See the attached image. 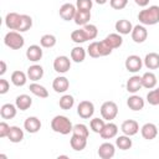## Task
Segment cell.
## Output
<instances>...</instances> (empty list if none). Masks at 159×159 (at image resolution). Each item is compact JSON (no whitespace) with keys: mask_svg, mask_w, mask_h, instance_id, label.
<instances>
[{"mask_svg":"<svg viewBox=\"0 0 159 159\" xmlns=\"http://www.w3.org/2000/svg\"><path fill=\"white\" fill-rule=\"evenodd\" d=\"M138 20L143 25H155L159 22V6L152 5L138 14Z\"/></svg>","mask_w":159,"mask_h":159,"instance_id":"6da1fadb","label":"cell"},{"mask_svg":"<svg viewBox=\"0 0 159 159\" xmlns=\"http://www.w3.org/2000/svg\"><path fill=\"white\" fill-rule=\"evenodd\" d=\"M51 128H52L53 132L66 135L70 132H72L73 125H72L71 120L67 117H65V116H56L51 120Z\"/></svg>","mask_w":159,"mask_h":159,"instance_id":"7a4b0ae2","label":"cell"},{"mask_svg":"<svg viewBox=\"0 0 159 159\" xmlns=\"http://www.w3.org/2000/svg\"><path fill=\"white\" fill-rule=\"evenodd\" d=\"M4 42H5V45H6L7 47H10V48H12V50H19V48H21V47L24 46L25 40H24V37L20 35L19 31H10V32H7V34L5 35Z\"/></svg>","mask_w":159,"mask_h":159,"instance_id":"3957f363","label":"cell"},{"mask_svg":"<svg viewBox=\"0 0 159 159\" xmlns=\"http://www.w3.org/2000/svg\"><path fill=\"white\" fill-rule=\"evenodd\" d=\"M101 114L102 118L111 122L112 119H114L118 114V106L116 102L113 101H107L101 106Z\"/></svg>","mask_w":159,"mask_h":159,"instance_id":"277c9868","label":"cell"},{"mask_svg":"<svg viewBox=\"0 0 159 159\" xmlns=\"http://www.w3.org/2000/svg\"><path fill=\"white\" fill-rule=\"evenodd\" d=\"M77 113L83 119L91 118L93 116V113H94V106H93V103L89 102V101H81L78 103V107H77Z\"/></svg>","mask_w":159,"mask_h":159,"instance_id":"5b68a950","label":"cell"},{"mask_svg":"<svg viewBox=\"0 0 159 159\" xmlns=\"http://www.w3.org/2000/svg\"><path fill=\"white\" fill-rule=\"evenodd\" d=\"M71 68V61L67 56H58L53 61V70L58 73H66Z\"/></svg>","mask_w":159,"mask_h":159,"instance_id":"8992f818","label":"cell"},{"mask_svg":"<svg viewBox=\"0 0 159 159\" xmlns=\"http://www.w3.org/2000/svg\"><path fill=\"white\" fill-rule=\"evenodd\" d=\"M60 16L65 20V21H70V20H73L75 19V15L77 12V7L73 5V4H70V2H66L63 4L61 7H60Z\"/></svg>","mask_w":159,"mask_h":159,"instance_id":"52a82bcc","label":"cell"},{"mask_svg":"<svg viewBox=\"0 0 159 159\" xmlns=\"http://www.w3.org/2000/svg\"><path fill=\"white\" fill-rule=\"evenodd\" d=\"M124 65H125L127 71L134 73V72H138V71L142 68L143 62H142V58H140L139 56H137V55H130V56L127 57Z\"/></svg>","mask_w":159,"mask_h":159,"instance_id":"ba28073f","label":"cell"},{"mask_svg":"<svg viewBox=\"0 0 159 159\" xmlns=\"http://www.w3.org/2000/svg\"><path fill=\"white\" fill-rule=\"evenodd\" d=\"M130 34H132V40H133L134 42H137V43L144 42V41L147 40V37H148V31H147V29H145L143 25H137V26H134Z\"/></svg>","mask_w":159,"mask_h":159,"instance_id":"9c48e42d","label":"cell"},{"mask_svg":"<svg viewBox=\"0 0 159 159\" xmlns=\"http://www.w3.org/2000/svg\"><path fill=\"white\" fill-rule=\"evenodd\" d=\"M120 130L123 132V134L130 137V135H134V134L138 133V130H139V124H138L137 120H134V119H127V120H124V122L122 123Z\"/></svg>","mask_w":159,"mask_h":159,"instance_id":"30bf717a","label":"cell"},{"mask_svg":"<svg viewBox=\"0 0 159 159\" xmlns=\"http://www.w3.org/2000/svg\"><path fill=\"white\" fill-rule=\"evenodd\" d=\"M140 132H142V137H143L144 139L152 140V139H154V138L157 137V134H158V128H157V125H155L154 123H145V124L142 127Z\"/></svg>","mask_w":159,"mask_h":159,"instance_id":"8fae6325","label":"cell"},{"mask_svg":"<svg viewBox=\"0 0 159 159\" xmlns=\"http://www.w3.org/2000/svg\"><path fill=\"white\" fill-rule=\"evenodd\" d=\"M68 87H70V82H68V80H67L66 77H63V76L56 77V78L53 80V82H52V88H53L55 92H57V93H63V92H66V91L68 89Z\"/></svg>","mask_w":159,"mask_h":159,"instance_id":"7c38bea8","label":"cell"},{"mask_svg":"<svg viewBox=\"0 0 159 159\" xmlns=\"http://www.w3.org/2000/svg\"><path fill=\"white\" fill-rule=\"evenodd\" d=\"M20 21H21V15H19L17 12H9L5 17V24L7 26V29L10 30H16L20 26Z\"/></svg>","mask_w":159,"mask_h":159,"instance_id":"4fadbf2b","label":"cell"},{"mask_svg":"<svg viewBox=\"0 0 159 159\" xmlns=\"http://www.w3.org/2000/svg\"><path fill=\"white\" fill-rule=\"evenodd\" d=\"M114 152H116V149H114V145L112 143H103L98 148V155L102 159H111V158H113Z\"/></svg>","mask_w":159,"mask_h":159,"instance_id":"5bb4252c","label":"cell"},{"mask_svg":"<svg viewBox=\"0 0 159 159\" xmlns=\"http://www.w3.org/2000/svg\"><path fill=\"white\" fill-rule=\"evenodd\" d=\"M24 127L29 133L34 134V133H37L41 129V122L37 117H29V118H26V120L24 123Z\"/></svg>","mask_w":159,"mask_h":159,"instance_id":"9a60e30c","label":"cell"},{"mask_svg":"<svg viewBox=\"0 0 159 159\" xmlns=\"http://www.w3.org/2000/svg\"><path fill=\"white\" fill-rule=\"evenodd\" d=\"M26 57H27V60H30L32 62L40 61L41 57H42V48L37 45H31L26 50Z\"/></svg>","mask_w":159,"mask_h":159,"instance_id":"2e32d148","label":"cell"},{"mask_svg":"<svg viewBox=\"0 0 159 159\" xmlns=\"http://www.w3.org/2000/svg\"><path fill=\"white\" fill-rule=\"evenodd\" d=\"M118 133V127L117 124L114 123H106L104 128L102 129V132L99 133V135L103 138V139H111V138H114Z\"/></svg>","mask_w":159,"mask_h":159,"instance_id":"e0dca14e","label":"cell"},{"mask_svg":"<svg viewBox=\"0 0 159 159\" xmlns=\"http://www.w3.org/2000/svg\"><path fill=\"white\" fill-rule=\"evenodd\" d=\"M70 144H71L72 149H75L77 152H81L87 145V138L81 137V135H77V134H72L71 140H70Z\"/></svg>","mask_w":159,"mask_h":159,"instance_id":"ac0fdd59","label":"cell"},{"mask_svg":"<svg viewBox=\"0 0 159 159\" xmlns=\"http://www.w3.org/2000/svg\"><path fill=\"white\" fill-rule=\"evenodd\" d=\"M116 30L118 34L120 35H128L129 32H132L133 30V25L129 20H125V19H120L116 22Z\"/></svg>","mask_w":159,"mask_h":159,"instance_id":"d6986e66","label":"cell"},{"mask_svg":"<svg viewBox=\"0 0 159 159\" xmlns=\"http://www.w3.org/2000/svg\"><path fill=\"white\" fill-rule=\"evenodd\" d=\"M127 106L129 107V109L132 111H140L144 108V99L140 97V96H130L128 99H127Z\"/></svg>","mask_w":159,"mask_h":159,"instance_id":"ffe728a7","label":"cell"},{"mask_svg":"<svg viewBox=\"0 0 159 159\" xmlns=\"http://www.w3.org/2000/svg\"><path fill=\"white\" fill-rule=\"evenodd\" d=\"M144 65L149 70H155L159 67V53L157 52H149L144 57Z\"/></svg>","mask_w":159,"mask_h":159,"instance_id":"44dd1931","label":"cell"},{"mask_svg":"<svg viewBox=\"0 0 159 159\" xmlns=\"http://www.w3.org/2000/svg\"><path fill=\"white\" fill-rule=\"evenodd\" d=\"M142 87H143L142 77H139V76H133V77H130V78L127 81V91L130 92V93L138 92Z\"/></svg>","mask_w":159,"mask_h":159,"instance_id":"7402d4cb","label":"cell"},{"mask_svg":"<svg viewBox=\"0 0 159 159\" xmlns=\"http://www.w3.org/2000/svg\"><path fill=\"white\" fill-rule=\"evenodd\" d=\"M15 104L16 107L20 109V111H26L31 107L32 104V98L27 94H20L16 97V101H15Z\"/></svg>","mask_w":159,"mask_h":159,"instance_id":"603a6c76","label":"cell"},{"mask_svg":"<svg viewBox=\"0 0 159 159\" xmlns=\"http://www.w3.org/2000/svg\"><path fill=\"white\" fill-rule=\"evenodd\" d=\"M43 76V68L40 65H32L27 68V77L31 81H39Z\"/></svg>","mask_w":159,"mask_h":159,"instance_id":"cb8c5ba5","label":"cell"},{"mask_svg":"<svg viewBox=\"0 0 159 159\" xmlns=\"http://www.w3.org/2000/svg\"><path fill=\"white\" fill-rule=\"evenodd\" d=\"M16 108L14 104L11 103H6V104H2L1 108H0V116L4 118V119H12L15 116H16Z\"/></svg>","mask_w":159,"mask_h":159,"instance_id":"d4e9b609","label":"cell"},{"mask_svg":"<svg viewBox=\"0 0 159 159\" xmlns=\"http://www.w3.org/2000/svg\"><path fill=\"white\" fill-rule=\"evenodd\" d=\"M7 138H9V140L12 142V143H20V142L24 139V132H22L21 128H19V127H16V125H12V127H10Z\"/></svg>","mask_w":159,"mask_h":159,"instance_id":"484cf974","label":"cell"},{"mask_svg":"<svg viewBox=\"0 0 159 159\" xmlns=\"http://www.w3.org/2000/svg\"><path fill=\"white\" fill-rule=\"evenodd\" d=\"M75 22L80 26H84L88 24V21L91 20V11H83V10H77L76 15H75Z\"/></svg>","mask_w":159,"mask_h":159,"instance_id":"4316f807","label":"cell"},{"mask_svg":"<svg viewBox=\"0 0 159 159\" xmlns=\"http://www.w3.org/2000/svg\"><path fill=\"white\" fill-rule=\"evenodd\" d=\"M142 83H143V87H145L148 89H152L157 84V76L153 72H145L142 76Z\"/></svg>","mask_w":159,"mask_h":159,"instance_id":"83f0119b","label":"cell"},{"mask_svg":"<svg viewBox=\"0 0 159 159\" xmlns=\"http://www.w3.org/2000/svg\"><path fill=\"white\" fill-rule=\"evenodd\" d=\"M104 41H106L112 48H118V47H120L122 43H123V39H122L120 34H109V35L104 39Z\"/></svg>","mask_w":159,"mask_h":159,"instance_id":"f1b7e54d","label":"cell"},{"mask_svg":"<svg viewBox=\"0 0 159 159\" xmlns=\"http://www.w3.org/2000/svg\"><path fill=\"white\" fill-rule=\"evenodd\" d=\"M84 57H86V51L83 47L81 46H76L71 50V58L76 62V63H81L84 61Z\"/></svg>","mask_w":159,"mask_h":159,"instance_id":"f546056e","label":"cell"},{"mask_svg":"<svg viewBox=\"0 0 159 159\" xmlns=\"http://www.w3.org/2000/svg\"><path fill=\"white\" fill-rule=\"evenodd\" d=\"M29 89H30L31 93H34L35 96H37V97H40V98H47V97H48L47 89H46L43 86L39 84V83H31L30 87H29Z\"/></svg>","mask_w":159,"mask_h":159,"instance_id":"4dcf8cb0","label":"cell"},{"mask_svg":"<svg viewBox=\"0 0 159 159\" xmlns=\"http://www.w3.org/2000/svg\"><path fill=\"white\" fill-rule=\"evenodd\" d=\"M132 139L129 138V135H119L117 139H116V145L122 149V150H128L132 148Z\"/></svg>","mask_w":159,"mask_h":159,"instance_id":"1f68e13d","label":"cell"},{"mask_svg":"<svg viewBox=\"0 0 159 159\" xmlns=\"http://www.w3.org/2000/svg\"><path fill=\"white\" fill-rule=\"evenodd\" d=\"M71 40L76 43H83L88 40L87 37V34L83 29H80V30H75L71 32Z\"/></svg>","mask_w":159,"mask_h":159,"instance_id":"d6a6232c","label":"cell"},{"mask_svg":"<svg viewBox=\"0 0 159 159\" xmlns=\"http://www.w3.org/2000/svg\"><path fill=\"white\" fill-rule=\"evenodd\" d=\"M11 82L17 87L24 86L26 83V75L22 71H14L11 73Z\"/></svg>","mask_w":159,"mask_h":159,"instance_id":"836d02e7","label":"cell"},{"mask_svg":"<svg viewBox=\"0 0 159 159\" xmlns=\"http://www.w3.org/2000/svg\"><path fill=\"white\" fill-rule=\"evenodd\" d=\"M31 26H32V19H31V16L25 15V14L21 15V21H20V26H19L17 31L19 32H25V31L30 30Z\"/></svg>","mask_w":159,"mask_h":159,"instance_id":"e575fe53","label":"cell"},{"mask_svg":"<svg viewBox=\"0 0 159 159\" xmlns=\"http://www.w3.org/2000/svg\"><path fill=\"white\" fill-rule=\"evenodd\" d=\"M58 104H60V107H61L62 109L67 111V109H71V108L73 107L75 99H73V97H72L71 94H65V96H62V97L60 98Z\"/></svg>","mask_w":159,"mask_h":159,"instance_id":"d590c367","label":"cell"},{"mask_svg":"<svg viewBox=\"0 0 159 159\" xmlns=\"http://www.w3.org/2000/svg\"><path fill=\"white\" fill-rule=\"evenodd\" d=\"M40 43L42 47L45 48H50V47H53L56 45V37L53 35H50V34H46L43 35L41 39H40Z\"/></svg>","mask_w":159,"mask_h":159,"instance_id":"8d00e7d4","label":"cell"},{"mask_svg":"<svg viewBox=\"0 0 159 159\" xmlns=\"http://www.w3.org/2000/svg\"><path fill=\"white\" fill-rule=\"evenodd\" d=\"M89 125H91V129H92L94 133H101L102 129L104 128L106 123H104V119H101V118H93V119H91Z\"/></svg>","mask_w":159,"mask_h":159,"instance_id":"74e56055","label":"cell"},{"mask_svg":"<svg viewBox=\"0 0 159 159\" xmlns=\"http://www.w3.org/2000/svg\"><path fill=\"white\" fill-rule=\"evenodd\" d=\"M147 101L152 106H158L159 104V87L157 89H152L147 94Z\"/></svg>","mask_w":159,"mask_h":159,"instance_id":"f35d334b","label":"cell"},{"mask_svg":"<svg viewBox=\"0 0 159 159\" xmlns=\"http://www.w3.org/2000/svg\"><path fill=\"white\" fill-rule=\"evenodd\" d=\"M83 30L86 31L88 40H94V39L97 37V35H98V30H97L96 25L87 24V25H84V26H83Z\"/></svg>","mask_w":159,"mask_h":159,"instance_id":"ab89813d","label":"cell"},{"mask_svg":"<svg viewBox=\"0 0 159 159\" xmlns=\"http://www.w3.org/2000/svg\"><path fill=\"white\" fill-rule=\"evenodd\" d=\"M87 52L91 57L93 58H98L101 57V53H99V46H98V41H93L92 43H89L88 48H87Z\"/></svg>","mask_w":159,"mask_h":159,"instance_id":"60d3db41","label":"cell"},{"mask_svg":"<svg viewBox=\"0 0 159 159\" xmlns=\"http://www.w3.org/2000/svg\"><path fill=\"white\" fill-rule=\"evenodd\" d=\"M93 5L92 0H77L76 1V7L77 10H83V11H91Z\"/></svg>","mask_w":159,"mask_h":159,"instance_id":"b9f144b4","label":"cell"},{"mask_svg":"<svg viewBox=\"0 0 159 159\" xmlns=\"http://www.w3.org/2000/svg\"><path fill=\"white\" fill-rule=\"evenodd\" d=\"M72 132H73V134H77V135L88 138V129H87V127L84 124H75Z\"/></svg>","mask_w":159,"mask_h":159,"instance_id":"7bdbcfd3","label":"cell"},{"mask_svg":"<svg viewBox=\"0 0 159 159\" xmlns=\"http://www.w3.org/2000/svg\"><path fill=\"white\" fill-rule=\"evenodd\" d=\"M98 46H99V53H101V56H108V55H111L112 51H113V48H112L104 40L99 41V42H98Z\"/></svg>","mask_w":159,"mask_h":159,"instance_id":"ee69618b","label":"cell"},{"mask_svg":"<svg viewBox=\"0 0 159 159\" xmlns=\"http://www.w3.org/2000/svg\"><path fill=\"white\" fill-rule=\"evenodd\" d=\"M109 4H111V7L114 9V10H122L127 6L128 4V0H109Z\"/></svg>","mask_w":159,"mask_h":159,"instance_id":"f6af8a7d","label":"cell"},{"mask_svg":"<svg viewBox=\"0 0 159 159\" xmlns=\"http://www.w3.org/2000/svg\"><path fill=\"white\" fill-rule=\"evenodd\" d=\"M9 130H10V125L7 123H5V122H1L0 123V138L7 137Z\"/></svg>","mask_w":159,"mask_h":159,"instance_id":"bcb514c9","label":"cell"},{"mask_svg":"<svg viewBox=\"0 0 159 159\" xmlns=\"http://www.w3.org/2000/svg\"><path fill=\"white\" fill-rule=\"evenodd\" d=\"M9 82L4 78H0V94H5L9 91Z\"/></svg>","mask_w":159,"mask_h":159,"instance_id":"7dc6e473","label":"cell"},{"mask_svg":"<svg viewBox=\"0 0 159 159\" xmlns=\"http://www.w3.org/2000/svg\"><path fill=\"white\" fill-rule=\"evenodd\" d=\"M6 72V63H5V61H0V76H2L4 73Z\"/></svg>","mask_w":159,"mask_h":159,"instance_id":"c3c4849f","label":"cell"},{"mask_svg":"<svg viewBox=\"0 0 159 159\" xmlns=\"http://www.w3.org/2000/svg\"><path fill=\"white\" fill-rule=\"evenodd\" d=\"M134 2L138 6H147L149 4V0H134Z\"/></svg>","mask_w":159,"mask_h":159,"instance_id":"681fc988","label":"cell"},{"mask_svg":"<svg viewBox=\"0 0 159 159\" xmlns=\"http://www.w3.org/2000/svg\"><path fill=\"white\" fill-rule=\"evenodd\" d=\"M97 4H99V5H103V4H106L107 2V0H94Z\"/></svg>","mask_w":159,"mask_h":159,"instance_id":"f907efd6","label":"cell"},{"mask_svg":"<svg viewBox=\"0 0 159 159\" xmlns=\"http://www.w3.org/2000/svg\"><path fill=\"white\" fill-rule=\"evenodd\" d=\"M58 159H68L67 155H58Z\"/></svg>","mask_w":159,"mask_h":159,"instance_id":"816d5d0a","label":"cell"},{"mask_svg":"<svg viewBox=\"0 0 159 159\" xmlns=\"http://www.w3.org/2000/svg\"><path fill=\"white\" fill-rule=\"evenodd\" d=\"M0 159H6V155H4V154H0Z\"/></svg>","mask_w":159,"mask_h":159,"instance_id":"f5cc1de1","label":"cell"}]
</instances>
